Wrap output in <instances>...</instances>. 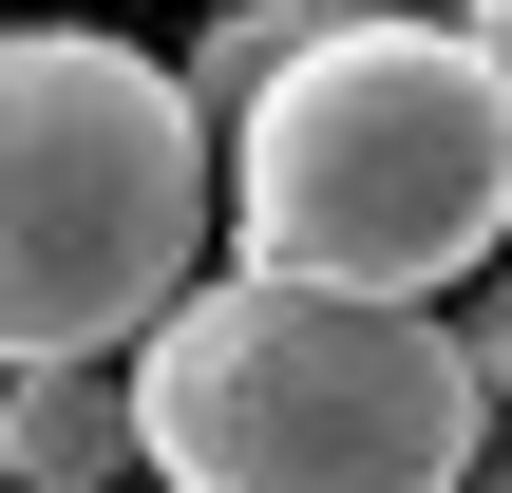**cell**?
I'll list each match as a JSON object with an SVG mask.
<instances>
[{"mask_svg": "<svg viewBox=\"0 0 512 493\" xmlns=\"http://www.w3.org/2000/svg\"><path fill=\"white\" fill-rule=\"evenodd\" d=\"M114 399H133V475L152 493H475V456H494V323L190 266L133 323Z\"/></svg>", "mask_w": 512, "mask_h": 493, "instance_id": "1", "label": "cell"}, {"mask_svg": "<svg viewBox=\"0 0 512 493\" xmlns=\"http://www.w3.org/2000/svg\"><path fill=\"white\" fill-rule=\"evenodd\" d=\"M209 228H228L247 285L456 304L494 266V228H512V76H494V38L323 19L209 133Z\"/></svg>", "mask_w": 512, "mask_h": 493, "instance_id": "2", "label": "cell"}, {"mask_svg": "<svg viewBox=\"0 0 512 493\" xmlns=\"http://www.w3.org/2000/svg\"><path fill=\"white\" fill-rule=\"evenodd\" d=\"M209 266V114L95 19H0V380L114 361Z\"/></svg>", "mask_w": 512, "mask_h": 493, "instance_id": "3", "label": "cell"}, {"mask_svg": "<svg viewBox=\"0 0 512 493\" xmlns=\"http://www.w3.org/2000/svg\"><path fill=\"white\" fill-rule=\"evenodd\" d=\"M0 493H133V399H114V361H19V380H0Z\"/></svg>", "mask_w": 512, "mask_h": 493, "instance_id": "4", "label": "cell"}, {"mask_svg": "<svg viewBox=\"0 0 512 493\" xmlns=\"http://www.w3.org/2000/svg\"><path fill=\"white\" fill-rule=\"evenodd\" d=\"M304 38H323V19H304V0H209V38H190V57H171V95H190V114H209V133H228V114H247V95H266V76H285V57H304Z\"/></svg>", "mask_w": 512, "mask_h": 493, "instance_id": "5", "label": "cell"}, {"mask_svg": "<svg viewBox=\"0 0 512 493\" xmlns=\"http://www.w3.org/2000/svg\"><path fill=\"white\" fill-rule=\"evenodd\" d=\"M304 19H399V38H494V0H304Z\"/></svg>", "mask_w": 512, "mask_h": 493, "instance_id": "6", "label": "cell"}]
</instances>
